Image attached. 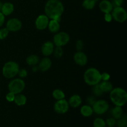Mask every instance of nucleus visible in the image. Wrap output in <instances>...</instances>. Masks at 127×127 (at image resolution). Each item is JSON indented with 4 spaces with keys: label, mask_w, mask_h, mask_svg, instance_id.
I'll return each instance as SVG.
<instances>
[{
    "label": "nucleus",
    "mask_w": 127,
    "mask_h": 127,
    "mask_svg": "<svg viewBox=\"0 0 127 127\" xmlns=\"http://www.w3.org/2000/svg\"><path fill=\"white\" fill-rule=\"evenodd\" d=\"M64 12V6L59 0H48L45 6V15L51 19L60 22Z\"/></svg>",
    "instance_id": "f257e3e1"
},
{
    "label": "nucleus",
    "mask_w": 127,
    "mask_h": 127,
    "mask_svg": "<svg viewBox=\"0 0 127 127\" xmlns=\"http://www.w3.org/2000/svg\"><path fill=\"white\" fill-rule=\"evenodd\" d=\"M110 99L115 106H124L127 102L126 91L121 88H114L110 92Z\"/></svg>",
    "instance_id": "f03ea898"
},
{
    "label": "nucleus",
    "mask_w": 127,
    "mask_h": 127,
    "mask_svg": "<svg viewBox=\"0 0 127 127\" xmlns=\"http://www.w3.org/2000/svg\"><path fill=\"white\" fill-rule=\"evenodd\" d=\"M84 80L88 85H96L101 82V73L96 68H89L84 72Z\"/></svg>",
    "instance_id": "7ed1b4c3"
},
{
    "label": "nucleus",
    "mask_w": 127,
    "mask_h": 127,
    "mask_svg": "<svg viewBox=\"0 0 127 127\" xmlns=\"http://www.w3.org/2000/svg\"><path fill=\"white\" fill-rule=\"evenodd\" d=\"M19 70V66L18 64L14 62L10 61L5 63L2 68V72L5 78L11 79L17 75Z\"/></svg>",
    "instance_id": "20e7f679"
},
{
    "label": "nucleus",
    "mask_w": 127,
    "mask_h": 127,
    "mask_svg": "<svg viewBox=\"0 0 127 127\" xmlns=\"http://www.w3.org/2000/svg\"><path fill=\"white\" fill-rule=\"evenodd\" d=\"M26 84L23 79L21 78L14 79L9 83L8 89L9 91L14 93L15 94H20L24 89Z\"/></svg>",
    "instance_id": "39448f33"
},
{
    "label": "nucleus",
    "mask_w": 127,
    "mask_h": 127,
    "mask_svg": "<svg viewBox=\"0 0 127 127\" xmlns=\"http://www.w3.org/2000/svg\"><path fill=\"white\" fill-rule=\"evenodd\" d=\"M70 37L68 33L64 32H57L53 37V44L56 47H63L69 42Z\"/></svg>",
    "instance_id": "423d86ee"
},
{
    "label": "nucleus",
    "mask_w": 127,
    "mask_h": 127,
    "mask_svg": "<svg viewBox=\"0 0 127 127\" xmlns=\"http://www.w3.org/2000/svg\"><path fill=\"white\" fill-rule=\"evenodd\" d=\"M112 16L115 21L120 23L124 22L127 19V11L123 7H114L112 11Z\"/></svg>",
    "instance_id": "0eeeda50"
},
{
    "label": "nucleus",
    "mask_w": 127,
    "mask_h": 127,
    "mask_svg": "<svg viewBox=\"0 0 127 127\" xmlns=\"http://www.w3.org/2000/svg\"><path fill=\"white\" fill-rule=\"evenodd\" d=\"M93 112L98 115L104 114L109 110V103L104 100H98L95 102L93 105L92 106Z\"/></svg>",
    "instance_id": "6e6552de"
},
{
    "label": "nucleus",
    "mask_w": 127,
    "mask_h": 127,
    "mask_svg": "<svg viewBox=\"0 0 127 127\" xmlns=\"http://www.w3.org/2000/svg\"><path fill=\"white\" fill-rule=\"evenodd\" d=\"M69 104L66 99L58 100L54 104V110L60 114H65L69 110Z\"/></svg>",
    "instance_id": "1a4fd4ad"
},
{
    "label": "nucleus",
    "mask_w": 127,
    "mask_h": 127,
    "mask_svg": "<svg viewBox=\"0 0 127 127\" xmlns=\"http://www.w3.org/2000/svg\"><path fill=\"white\" fill-rule=\"evenodd\" d=\"M49 22V18L46 15H40L36 19L35 25L36 28L40 31H43L47 28Z\"/></svg>",
    "instance_id": "9d476101"
},
{
    "label": "nucleus",
    "mask_w": 127,
    "mask_h": 127,
    "mask_svg": "<svg viewBox=\"0 0 127 127\" xmlns=\"http://www.w3.org/2000/svg\"><path fill=\"white\" fill-rule=\"evenodd\" d=\"M22 27V22L17 18H12L8 20L6 28L10 32H17Z\"/></svg>",
    "instance_id": "9b49d317"
},
{
    "label": "nucleus",
    "mask_w": 127,
    "mask_h": 127,
    "mask_svg": "<svg viewBox=\"0 0 127 127\" xmlns=\"http://www.w3.org/2000/svg\"><path fill=\"white\" fill-rule=\"evenodd\" d=\"M73 58L75 63L79 66H84L88 63V57L82 51L77 52L74 55Z\"/></svg>",
    "instance_id": "f8f14e48"
},
{
    "label": "nucleus",
    "mask_w": 127,
    "mask_h": 127,
    "mask_svg": "<svg viewBox=\"0 0 127 127\" xmlns=\"http://www.w3.org/2000/svg\"><path fill=\"white\" fill-rule=\"evenodd\" d=\"M54 44L53 42L50 41H47L45 42L42 46L41 51H42V54L45 57H48L53 53V50H54Z\"/></svg>",
    "instance_id": "ddd939ff"
},
{
    "label": "nucleus",
    "mask_w": 127,
    "mask_h": 127,
    "mask_svg": "<svg viewBox=\"0 0 127 127\" xmlns=\"http://www.w3.org/2000/svg\"><path fill=\"white\" fill-rule=\"evenodd\" d=\"M52 66V61L47 57L42 58L40 62H38V68L41 71H47Z\"/></svg>",
    "instance_id": "4468645a"
},
{
    "label": "nucleus",
    "mask_w": 127,
    "mask_h": 127,
    "mask_svg": "<svg viewBox=\"0 0 127 127\" xmlns=\"http://www.w3.org/2000/svg\"><path fill=\"white\" fill-rule=\"evenodd\" d=\"M113 8L114 7H113L111 1L109 0H102L99 3V9L102 12L105 14L111 13Z\"/></svg>",
    "instance_id": "2eb2a0df"
},
{
    "label": "nucleus",
    "mask_w": 127,
    "mask_h": 127,
    "mask_svg": "<svg viewBox=\"0 0 127 127\" xmlns=\"http://www.w3.org/2000/svg\"><path fill=\"white\" fill-rule=\"evenodd\" d=\"M14 10V6L13 4H12L11 2H7L2 4L1 12L4 16H9L13 12Z\"/></svg>",
    "instance_id": "dca6fc26"
},
{
    "label": "nucleus",
    "mask_w": 127,
    "mask_h": 127,
    "mask_svg": "<svg viewBox=\"0 0 127 127\" xmlns=\"http://www.w3.org/2000/svg\"><path fill=\"white\" fill-rule=\"evenodd\" d=\"M82 103V99L81 96L77 94L72 95L70 97L68 100V104L69 105L73 108L78 107Z\"/></svg>",
    "instance_id": "f3484780"
},
{
    "label": "nucleus",
    "mask_w": 127,
    "mask_h": 127,
    "mask_svg": "<svg viewBox=\"0 0 127 127\" xmlns=\"http://www.w3.org/2000/svg\"><path fill=\"white\" fill-rule=\"evenodd\" d=\"M52 33H56L59 31L60 29V22L54 19H51L48 22V27H47Z\"/></svg>",
    "instance_id": "a211bd4d"
},
{
    "label": "nucleus",
    "mask_w": 127,
    "mask_h": 127,
    "mask_svg": "<svg viewBox=\"0 0 127 127\" xmlns=\"http://www.w3.org/2000/svg\"><path fill=\"white\" fill-rule=\"evenodd\" d=\"M111 113L113 118H114L115 120L120 119L124 115V111H123L122 108L120 106H115L114 109H112Z\"/></svg>",
    "instance_id": "6ab92c4d"
},
{
    "label": "nucleus",
    "mask_w": 127,
    "mask_h": 127,
    "mask_svg": "<svg viewBox=\"0 0 127 127\" xmlns=\"http://www.w3.org/2000/svg\"><path fill=\"white\" fill-rule=\"evenodd\" d=\"M15 104L18 106H22L25 105L27 102V98L24 95L21 94H17L15 95L14 100Z\"/></svg>",
    "instance_id": "aec40b11"
},
{
    "label": "nucleus",
    "mask_w": 127,
    "mask_h": 127,
    "mask_svg": "<svg viewBox=\"0 0 127 127\" xmlns=\"http://www.w3.org/2000/svg\"><path fill=\"white\" fill-rule=\"evenodd\" d=\"M100 88L103 93H110L113 89V86L109 81H103L99 83Z\"/></svg>",
    "instance_id": "412c9836"
},
{
    "label": "nucleus",
    "mask_w": 127,
    "mask_h": 127,
    "mask_svg": "<svg viewBox=\"0 0 127 127\" xmlns=\"http://www.w3.org/2000/svg\"><path fill=\"white\" fill-rule=\"evenodd\" d=\"M80 112L83 116L88 117H90L93 115V108H92L91 106L89 105H84L81 108Z\"/></svg>",
    "instance_id": "4be33fe9"
},
{
    "label": "nucleus",
    "mask_w": 127,
    "mask_h": 127,
    "mask_svg": "<svg viewBox=\"0 0 127 127\" xmlns=\"http://www.w3.org/2000/svg\"><path fill=\"white\" fill-rule=\"evenodd\" d=\"M39 62V58L35 55H31L26 58V63L30 66L37 65Z\"/></svg>",
    "instance_id": "5701e85b"
},
{
    "label": "nucleus",
    "mask_w": 127,
    "mask_h": 127,
    "mask_svg": "<svg viewBox=\"0 0 127 127\" xmlns=\"http://www.w3.org/2000/svg\"><path fill=\"white\" fill-rule=\"evenodd\" d=\"M96 1L94 0H84L82 6L84 9L87 10H91L94 8Z\"/></svg>",
    "instance_id": "b1692460"
},
{
    "label": "nucleus",
    "mask_w": 127,
    "mask_h": 127,
    "mask_svg": "<svg viewBox=\"0 0 127 127\" xmlns=\"http://www.w3.org/2000/svg\"><path fill=\"white\" fill-rule=\"evenodd\" d=\"M52 95L57 100L64 99L65 97V94H64V92L59 89H55L52 93Z\"/></svg>",
    "instance_id": "393cba45"
},
{
    "label": "nucleus",
    "mask_w": 127,
    "mask_h": 127,
    "mask_svg": "<svg viewBox=\"0 0 127 127\" xmlns=\"http://www.w3.org/2000/svg\"><path fill=\"white\" fill-rule=\"evenodd\" d=\"M93 126L94 127H107L105 122L100 118H97L94 120Z\"/></svg>",
    "instance_id": "a878e982"
},
{
    "label": "nucleus",
    "mask_w": 127,
    "mask_h": 127,
    "mask_svg": "<svg viewBox=\"0 0 127 127\" xmlns=\"http://www.w3.org/2000/svg\"><path fill=\"white\" fill-rule=\"evenodd\" d=\"M53 53L57 58H61L63 55V48L62 47H56V48L53 50Z\"/></svg>",
    "instance_id": "bb28decb"
},
{
    "label": "nucleus",
    "mask_w": 127,
    "mask_h": 127,
    "mask_svg": "<svg viewBox=\"0 0 127 127\" xmlns=\"http://www.w3.org/2000/svg\"><path fill=\"white\" fill-rule=\"evenodd\" d=\"M93 92L94 93V95H95L96 96H101L104 93L102 91L101 88H100V86H99V84H96V85L93 86Z\"/></svg>",
    "instance_id": "cd10ccee"
},
{
    "label": "nucleus",
    "mask_w": 127,
    "mask_h": 127,
    "mask_svg": "<svg viewBox=\"0 0 127 127\" xmlns=\"http://www.w3.org/2000/svg\"><path fill=\"white\" fill-rule=\"evenodd\" d=\"M116 124L118 127H127V121L126 116L123 115L122 117L120 119H118V121L116 122Z\"/></svg>",
    "instance_id": "c85d7f7f"
},
{
    "label": "nucleus",
    "mask_w": 127,
    "mask_h": 127,
    "mask_svg": "<svg viewBox=\"0 0 127 127\" xmlns=\"http://www.w3.org/2000/svg\"><path fill=\"white\" fill-rule=\"evenodd\" d=\"M9 31L6 28H2L0 29V40H4L8 36Z\"/></svg>",
    "instance_id": "c756f323"
},
{
    "label": "nucleus",
    "mask_w": 127,
    "mask_h": 127,
    "mask_svg": "<svg viewBox=\"0 0 127 127\" xmlns=\"http://www.w3.org/2000/svg\"><path fill=\"white\" fill-rule=\"evenodd\" d=\"M84 47V43L81 40H78L76 42V49L77 52H81Z\"/></svg>",
    "instance_id": "7c9ffc66"
},
{
    "label": "nucleus",
    "mask_w": 127,
    "mask_h": 127,
    "mask_svg": "<svg viewBox=\"0 0 127 127\" xmlns=\"http://www.w3.org/2000/svg\"><path fill=\"white\" fill-rule=\"evenodd\" d=\"M105 124H106V125H107L108 127H114L115 125V124H116V120H115L114 118H109V119H107Z\"/></svg>",
    "instance_id": "2f4dec72"
},
{
    "label": "nucleus",
    "mask_w": 127,
    "mask_h": 127,
    "mask_svg": "<svg viewBox=\"0 0 127 127\" xmlns=\"http://www.w3.org/2000/svg\"><path fill=\"white\" fill-rule=\"evenodd\" d=\"M111 2L114 7H120L124 4V0H112Z\"/></svg>",
    "instance_id": "473e14b6"
},
{
    "label": "nucleus",
    "mask_w": 127,
    "mask_h": 127,
    "mask_svg": "<svg viewBox=\"0 0 127 127\" xmlns=\"http://www.w3.org/2000/svg\"><path fill=\"white\" fill-rule=\"evenodd\" d=\"M15 95H16V94H14V93H11V92H9V93H7V94H6V99L8 102H14Z\"/></svg>",
    "instance_id": "72a5a7b5"
},
{
    "label": "nucleus",
    "mask_w": 127,
    "mask_h": 127,
    "mask_svg": "<svg viewBox=\"0 0 127 127\" xmlns=\"http://www.w3.org/2000/svg\"><path fill=\"white\" fill-rule=\"evenodd\" d=\"M95 101H96V99H95V98L93 96L88 97L86 99V102L88 104V105H90V106L91 107L93 106V104L95 103Z\"/></svg>",
    "instance_id": "f704fd0d"
},
{
    "label": "nucleus",
    "mask_w": 127,
    "mask_h": 127,
    "mask_svg": "<svg viewBox=\"0 0 127 127\" xmlns=\"http://www.w3.org/2000/svg\"><path fill=\"white\" fill-rule=\"evenodd\" d=\"M17 74H18L20 78H25V77H26L27 76V70L25 69H19Z\"/></svg>",
    "instance_id": "c9c22d12"
},
{
    "label": "nucleus",
    "mask_w": 127,
    "mask_h": 127,
    "mask_svg": "<svg viewBox=\"0 0 127 127\" xmlns=\"http://www.w3.org/2000/svg\"><path fill=\"white\" fill-rule=\"evenodd\" d=\"M110 78V76L107 73H103L101 74V80L102 81H109Z\"/></svg>",
    "instance_id": "e433bc0d"
},
{
    "label": "nucleus",
    "mask_w": 127,
    "mask_h": 127,
    "mask_svg": "<svg viewBox=\"0 0 127 127\" xmlns=\"http://www.w3.org/2000/svg\"><path fill=\"white\" fill-rule=\"evenodd\" d=\"M112 16L111 13H107L104 15V19L106 22H110L112 20Z\"/></svg>",
    "instance_id": "4c0bfd02"
},
{
    "label": "nucleus",
    "mask_w": 127,
    "mask_h": 127,
    "mask_svg": "<svg viewBox=\"0 0 127 127\" xmlns=\"http://www.w3.org/2000/svg\"><path fill=\"white\" fill-rule=\"evenodd\" d=\"M4 22V16L2 14V12H0V27L3 25Z\"/></svg>",
    "instance_id": "58836bf2"
},
{
    "label": "nucleus",
    "mask_w": 127,
    "mask_h": 127,
    "mask_svg": "<svg viewBox=\"0 0 127 127\" xmlns=\"http://www.w3.org/2000/svg\"><path fill=\"white\" fill-rule=\"evenodd\" d=\"M33 66V67H32V71H33V72H36L38 69V66H37L35 65V66Z\"/></svg>",
    "instance_id": "ea45409f"
},
{
    "label": "nucleus",
    "mask_w": 127,
    "mask_h": 127,
    "mask_svg": "<svg viewBox=\"0 0 127 127\" xmlns=\"http://www.w3.org/2000/svg\"><path fill=\"white\" fill-rule=\"evenodd\" d=\"M2 3L1 1H0V12L1 11V8H2Z\"/></svg>",
    "instance_id": "a19ab883"
},
{
    "label": "nucleus",
    "mask_w": 127,
    "mask_h": 127,
    "mask_svg": "<svg viewBox=\"0 0 127 127\" xmlns=\"http://www.w3.org/2000/svg\"><path fill=\"white\" fill-rule=\"evenodd\" d=\"M94 1H99V0H94Z\"/></svg>",
    "instance_id": "79ce46f5"
},
{
    "label": "nucleus",
    "mask_w": 127,
    "mask_h": 127,
    "mask_svg": "<svg viewBox=\"0 0 127 127\" xmlns=\"http://www.w3.org/2000/svg\"></svg>",
    "instance_id": "37998d69"
}]
</instances>
